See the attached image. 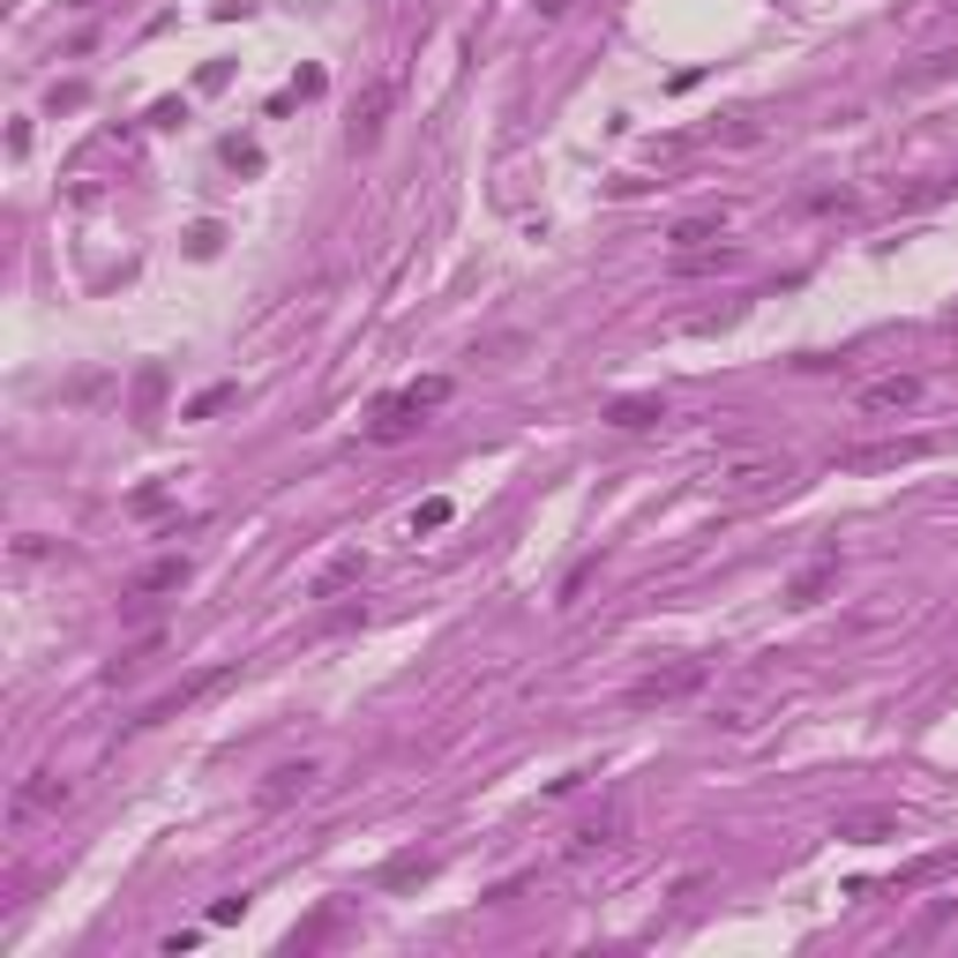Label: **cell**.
<instances>
[{
    "label": "cell",
    "instance_id": "1",
    "mask_svg": "<svg viewBox=\"0 0 958 958\" xmlns=\"http://www.w3.org/2000/svg\"><path fill=\"white\" fill-rule=\"evenodd\" d=\"M689 689H705V660H674V667H652L629 681V705L652 711V705H674V697H689Z\"/></svg>",
    "mask_w": 958,
    "mask_h": 958
},
{
    "label": "cell",
    "instance_id": "2",
    "mask_svg": "<svg viewBox=\"0 0 958 958\" xmlns=\"http://www.w3.org/2000/svg\"><path fill=\"white\" fill-rule=\"evenodd\" d=\"M419 427H427V419H419V405H413V397H382V405H375V419H368V442L397 450V442H413Z\"/></svg>",
    "mask_w": 958,
    "mask_h": 958
},
{
    "label": "cell",
    "instance_id": "3",
    "mask_svg": "<svg viewBox=\"0 0 958 958\" xmlns=\"http://www.w3.org/2000/svg\"><path fill=\"white\" fill-rule=\"evenodd\" d=\"M921 405V375H876L861 382V413H914Z\"/></svg>",
    "mask_w": 958,
    "mask_h": 958
},
{
    "label": "cell",
    "instance_id": "4",
    "mask_svg": "<svg viewBox=\"0 0 958 958\" xmlns=\"http://www.w3.org/2000/svg\"><path fill=\"white\" fill-rule=\"evenodd\" d=\"M68 801V779H53V771H38V779H23L15 787V801H8V816L15 824H31V816H45V809H60Z\"/></svg>",
    "mask_w": 958,
    "mask_h": 958
},
{
    "label": "cell",
    "instance_id": "5",
    "mask_svg": "<svg viewBox=\"0 0 958 958\" xmlns=\"http://www.w3.org/2000/svg\"><path fill=\"white\" fill-rule=\"evenodd\" d=\"M832 584H838V546H824V554L809 562V570H793V584H787V607H816V599H824Z\"/></svg>",
    "mask_w": 958,
    "mask_h": 958
},
{
    "label": "cell",
    "instance_id": "6",
    "mask_svg": "<svg viewBox=\"0 0 958 958\" xmlns=\"http://www.w3.org/2000/svg\"><path fill=\"white\" fill-rule=\"evenodd\" d=\"M315 779H323V771H315L307 756H300V764H278V771L262 779V809H285V801H300V793H315Z\"/></svg>",
    "mask_w": 958,
    "mask_h": 958
},
{
    "label": "cell",
    "instance_id": "7",
    "mask_svg": "<svg viewBox=\"0 0 958 958\" xmlns=\"http://www.w3.org/2000/svg\"><path fill=\"white\" fill-rule=\"evenodd\" d=\"M846 846H883V838H899V816L891 809H854V816H838V832Z\"/></svg>",
    "mask_w": 958,
    "mask_h": 958
},
{
    "label": "cell",
    "instance_id": "8",
    "mask_svg": "<svg viewBox=\"0 0 958 958\" xmlns=\"http://www.w3.org/2000/svg\"><path fill=\"white\" fill-rule=\"evenodd\" d=\"M217 681H225V667H210V674H195V681H180V689H166L158 705H143V719H135V726H158V719H172V711H188L195 697H210Z\"/></svg>",
    "mask_w": 958,
    "mask_h": 958
},
{
    "label": "cell",
    "instance_id": "9",
    "mask_svg": "<svg viewBox=\"0 0 958 958\" xmlns=\"http://www.w3.org/2000/svg\"><path fill=\"white\" fill-rule=\"evenodd\" d=\"M435 876V854H419V846H405V854H390L375 869V891H413V883H427Z\"/></svg>",
    "mask_w": 958,
    "mask_h": 958
},
{
    "label": "cell",
    "instance_id": "10",
    "mask_svg": "<svg viewBox=\"0 0 958 958\" xmlns=\"http://www.w3.org/2000/svg\"><path fill=\"white\" fill-rule=\"evenodd\" d=\"M793 472H787V458L771 464V458H750V464H726V487L734 495H771V487H787Z\"/></svg>",
    "mask_w": 958,
    "mask_h": 958
},
{
    "label": "cell",
    "instance_id": "11",
    "mask_svg": "<svg viewBox=\"0 0 958 958\" xmlns=\"http://www.w3.org/2000/svg\"><path fill=\"white\" fill-rule=\"evenodd\" d=\"M667 240H674V255H697V248H719V240H726V210H719V217H681V225H674Z\"/></svg>",
    "mask_w": 958,
    "mask_h": 958
},
{
    "label": "cell",
    "instance_id": "12",
    "mask_svg": "<svg viewBox=\"0 0 958 958\" xmlns=\"http://www.w3.org/2000/svg\"><path fill=\"white\" fill-rule=\"evenodd\" d=\"M607 419H615V427H629V435H644V427H660V419H667V397H615V405H607Z\"/></svg>",
    "mask_w": 958,
    "mask_h": 958
},
{
    "label": "cell",
    "instance_id": "13",
    "mask_svg": "<svg viewBox=\"0 0 958 958\" xmlns=\"http://www.w3.org/2000/svg\"><path fill=\"white\" fill-rule=\"evenodd\" d=\"M188 584V554H158L143 577H135V599H158V591H180Z\"/></svg>",
    "mask_w": 958,
    "mask_h": 958
},
{
    "label": "cell",
    "instance_id": "14",
    "mask_svg": "<svg viewBox=\"0 0 958 958\" xmlns=\"http://www.w3.org/2000/svg\"><path fill=\"white\" fill-rule=\"evenodd\" d=\"M360 570H368V554H360V546H345V554H337L330 570L315 577V599H337L345 584H360Z\"/></svg>",
    "mask_w": 958,
    "mask_h": 958
},
{
    "label": "cell",
    "instance_id": "15",
    "mask_svg": "<svg viewBox=\"0 0 958 958\" xmlns=\"http://www.w3.org/2000/svg\"><path fill=\"white\" fill-rule=\"evenodd\" d=\"M914 458H928V442H921V435H906V442H876V450H854L846 464H914Z\"/></svg>",
    "mask_w": 958,
    "mask_h": 958
},
{
    "label": "cell",
    "instance_id": "16",
    "mask_svg": "<svg viewBox=\"0 0 958 958\" xmlns=\"http://www.w3.org/2000/svg\"><path fill=\"white\" fill-rule=\"evenodd\" d=\"M734 262H742L734 248H697V255H674V270H681V278H705V270H734Z\"/></svg>",
    "mask_w": 958,
    "mask_h": 958
},
{
    "label": "cell",
    "instance_id": "17",
    "mask_svg": "<svg viewBox=\"0 0 958 958\" xmlns=\"http://www.w3.org/2000/svg\"><path fill=\"white\" fill-rule=\"evenodd\" d=\"M382 113H390V83H375V90H368V105H360V121H352V143H375Z\"/></svg>",
    "mask_w": 958,
    "mask_h": 958
},
{
    "label": "cell",
    "instance_id": "18",
    "mask_svg": "<svg viewBox=\"0 0 958 958\" xmlns=\"http://www.w3.org/2000/svg\"><path fill=\"white\" fill-rule=\"evenodd\" d=\"M450 517H458V501H450V495H427V501L413 509V532H442Z\"/></svg>",
    "mask_w": 958,
    "mask_h": 958
},
{
    "label": "cell",
    "instance_id": "19",
    "mask_svg": "<svg viewBox=\"0 0 958 958\" xmlns=\"http://www.w3.org/2000/svg\"><path fill=\"white\" fill-rule=\"evenodd\" d=\"M143 660H158V636H143V644H127L121 660L105 667V681H127V674H143Z\"/></svg>",
    "mask_w": 958,
    "mask_h": 958
},
{
    "label": "cell",
    "instance_id": "20",
    "mask_svg": "<svg viewBox=\"0 0 958 958\" xmlns=\"http://www.w3.org/2000/svg\"><path fill=\"white\" fill-rule=\"evenodd\" d=\"M158 397H166V368H143V375H135V413L150 419V413H158Z\"/></svg>",
    "mask_w": 958,
    "mask_h": 958
},
{
    "label": "cell",
    "instance_id": "21",
    "mask_svg": "<svg viewBox=\"0 0 958 958\" xmlns=\"http://www.w3.org/2000/svg\"><path fill=\"white\" fill-rule=\"evenodd\" d=\"M450 390H458V382H450V375H427V382H413L405 397H413L419 413H435V405H450Z\"/></svg>",
    "mask_w": 958,
    "mask_h": 958
},
{
    "label": "cell",
    "instance_id": "22",
    "mask_svg": "<svg viewBox=\"0 0 958 958\" xmlns=\"http://www.w3.org/2000/svg\"><path fill=\"white\" fill-rule=\"evenodd\" d=\"M233 397H240V390H233V382H217V390H203V397H188V413H180V419H210V413H225Z\"/></svg>",
    "mask_w": 958,
    "mask_h": 958
},
{
    "label": "cell",
    "instance_id": "23",
    "mask_svg": "<svg viewBox=\"0 0 958 958\" xmlns=\"http://www.w3.org/2000/svg\"><path fill=\"white\" fill-rule=\"evenodd\" d=\"M188 121V98H158V105H150V127H180Z\"/></svg>",
    "mask_w": 958,
    "mask_h": 958
},
{
    "label": "cell",
    "instance_id": "24",
    "mask_svg": "<svg viewBox=\"0 0 958 958\" xmlns=\"http://www.w3.org/2000/svg\"><path fill=\"white\" fill-rule=\"evenodd\" d=\"M225 166L233 172H262V150H255V143H225Z\"/></svg>",
    "mask_w": 958,
    "mask_h": 958
},
{
    "label": "cell",
    "instance_id": "25",
    "mask_svg": "<svg viewBox=\"0 0 958 958\" xmlns=\"http://www.w3.org/2000/svg\"><path fill=\"white\" fill-rule=\"evenodd\" d=\"M166 509V487H135V517H158Z\"/></svg>",
    "mask_w": 958,
    "mask_h": 958
},
{
    "label": "cell",
    "instance_id": "26",
    "mask_svg": "<svg viewBox=\"0 0 958 958\" xmlns=\"http://www.w3.org/2000/svg\"><path fill=\"white\" fill-rule=\"evenodd\" d=\"M76 8H83V0H76Z\"/></svg>",
    "mask_w": 958,
    "mask_h": 958
}]
</instances>
